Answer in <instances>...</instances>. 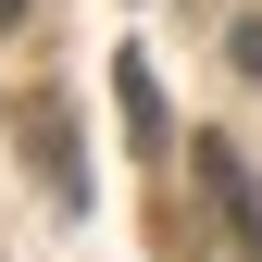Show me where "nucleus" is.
<instances>
[{"mask_svg": "<svg viewBox=\"0 0 262 262\" xmlns=\"http://www.w3.org/2000/svg\"><path fill=\"white\" fill-rule=\"evenodd\" d=\"M25 13H38V0H0V25H25Z\"/></svg>", "mask_w": 262, "mask_h": 262, "instance_id": "nucleus-4", "label": "nucleus"}, {"mask_svg": "<svg viewBox=\"0 0 262 262\" xmlns=\"http://www.w3.org/2000/svg\"><path fill=\"white\" fill-rule=\"evenodd\" d=\"M200 175H212V200H225V225H237V250L262 262V187H250V162L225 150V138H200Z\"/></svg>", "mask_w": 262, "mask_h": 262, "instance_id": "nucleus-2", "label": "nucleus"}, {"mask_svg": "<svg viewBox=\"0 0 262 262\" xmlns=\"http://www.w3.org/2000/svg\"><path fill=\"white\" fill-rule=\"evenodd\" d=\"M25 150H38V175H50V200L75 212V200H88V162H75V113H62V100H25Z\"/></svg>", "mask_w": 262, "mask_h": 262, "instance_id": "nucleus-1", "label": "nucleus"}, {"mask_svg": "<svg viewBox=\"0 0 262 262\" xmlns=\"http://www.w3.org/2000/svg\"><path fill=\"white\" fill-rule=\"evenodd\" d=\"M113 100H125V138H138V150H162V88H150V62H138V50L113 62Z\"/></svg>", "mask_w": 262, "mask_h": 262, "instance_id": "nucleus-3", "label": "nucleus"}]
</instances>
